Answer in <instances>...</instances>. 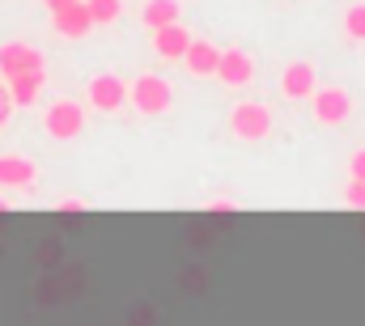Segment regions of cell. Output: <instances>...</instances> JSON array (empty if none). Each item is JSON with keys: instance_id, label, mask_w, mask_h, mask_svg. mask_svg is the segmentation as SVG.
Here are the masks:
<instances>
[{"instance_id": "obj_11", "label": "cell", "mask_w": 365, "mask_h": 326, "mask_svg": "<svg viewBox=\"0 0 365 326\" xmlns=\"http://www.w3.org/2000/svg\"><path fill=\"white\" fill-rule=\"evenodd\" d=\"M187 47H191V34L182 30L179 21H175V26L153 30V51H158L162 60H182V56H187Z\"/></svg>"}, {"instance_id": "obj_13", "label": "cell", "mask_w": 365, "mask_h": 326, "mask_svg": "<svg viewBox=\"0 0 365 326\" xmlns=\"http://www.w3.org/2000/svg\"><path fill=\"white\" fill-rule=\"evenodd\" d=\"M34 174H38V165L30 162V157H0V186H30L34 182Z\"/></svg>"}, {"instance_id": "obj_19", "label": "cell", "mask_w": 365, "mask_h": 326, "mask_svg": "<svg viewBox=\"0 0 365 326\" xmlns=\"http://www.w3.org/2000/svg\"><path fill=\"white\" fill-rule=\"evenodd\" d=\"M56 212H68V216H77V212H86V199H60V204H56Z\"/></svg>"}, {"instance_id": "obj_14", "label": "cell", "mask_w": 365, "mask_h": 326, "mask_svg": "<svg viewBox=\"0 0 365 326\" xmlns=\"http://www.w3.org/2000/svg\"><path fill=\"white\" fill-rule=\"evenodd\" d=\"M140 21H145L149 30L175 26V21H179V0H149V4H145V13H140Z\"/></svg>"}, {"instance_id": "obj_12", "label": "cell", "mask_w": 365, "mask_h": 326, "mask_svg": "<svg viewBox=\"0 0 365 326\" xmlns=\"http://www.w3.org/2000/svg\"><path fill=\"white\" fill-rule=\"evenodd\" d=\"M43 81H47V73H21V77H13L9 81V102L13 106H34L38 93H43Z\"/></svg>"}, {"instance_id": "obj_7", "label": "cell", "mask_w": 365, "mask_h": 326, "mask_svg": "<svg viewBox=\"0 0 365 326\" xmlns=\"http://www.w3.org/2000/svg\"><path fill=\"white\" fill-rule=\"evenodd\" d=\"M314 89H319V73H314L310 60H289V64H284V73H280V93H284L289 102H310Z\"/></svg>"}, {"instance_id": "obj_10", "label": "cell", "mask_w": 365, "mask_h": 326, "mask_svg": "<svg viewBox=\"0 0 365 326\" xmlns=\"http://www.w3.org/2000/svg\"><path fill=\"white\" fill-rule=\"evenodd\" d=\"M217 60H221V47H212L208 38H191L187 56H182V64H187L191 77H212L217 73Z\"/></svg>"}, {"instance_id": "obj_5", "label": "cell", "mask_w": 365, "mask_h": 326, "mask_svg": "<svg viewBox=\"0 0 365 326\" xmlns=\"http://www.w3.org/2000/svg\"><path fill=\"white\" fill-rule=\"evenodd\" d=\"M86 98H90L93 110H102V115H115V110L128 102V81H123L119 73H98V77H90Z\"/></svg>"}, {"instance_id": "obj_6", "label": "cell", "mask_w": 365, "mask_h": 326, "mask_svg": "<svg viewBox=\"0 0 365 326\" xmlns=\"http://www.w3.org/2000/svg\"><path fill=\"white\" fill-rule=\"evenodd\" d=\"M43 68H47V60L38 47H30V43H4L0 47V77L4 81H13L21 73H43Z\"/></svg>"}, {"instance_id": "obj_8", "label": "cell", "mask_w": 365, "mask_h": 326, "mask_svg": "<svg viewBox=\"0 0 365 326\" xmlns=\"http://www.w3.org/2000/svg\"><path fill=\"white\" fill-rule=\"evenodd\" d=\"M221 85H230V89H242V85L255 81V60H251V51H242V47H230V51H221V60H217V73H212Z\"/></svg>"}, {"instance_id": "obj_2", "label": "cell", "mask_w": 365, "mask_h": 326, "mask_svg": "<svg viewBox=\"0 0 365 326\" xmlns=\"http://www.w3.org/2000/svg\"><path fill=\"white\" fill-rule=\"evenodd\" d=\"M276 127L272 110L264 106V102H238L234 110H230V132L238 136V140H247V144H255V140H268Z\"/></svg>"}, {"instance_id": "obj_22", "label": "cell", "mask_w": 365, "mask_h": 326, "mask_svg": "<svg viewBox=\"0 0 365 326\" xmlns=\"http://www.w3.org/2000/svg\"><path fill=\"white\" fill-rule=\"evenodd\" d=\"M43 4H47L51 13H60V9H68V4H81V0H43Z\"/></svg>"}, {"instance_id": "obj_17", "label": "cell", "mask_w": 365, "mask_h": 326, "mask_svg": "<svg viewBox=\"0 0 365 326\" xmlns=\"http://www.w3.org/2000/svg\"><path fill=\"white\" fill-rule=\"evenodd\" d=\"M344 204H349V208H365V182L361 178H349V186H344Z\"/></svg>"}, {"instance_id": "obj_18", "label": "cell", "mask_w": 365, "mask_h": 326, "mask_svg": "<svg viewBox=\"0 0 365 326\" xmlns=\"http://www.w3.org/2000/svg\"><path fill=\"white\" fill-rule=\"evenodd\" d=\"M349 178H361L365 182V149H357V153L349 157Z\"/></svg>"}, {"instance_id": "obj_15", "label": "cell", "mask_w": 365, "mask_h": 326, "mask_svg": "<svg viewBox=\"0 0 365 326\" xmlns=\"http://www.w3.org/2000/svg\"><path fill=\"white\" fill-rule=\"evenodd\" d=\"M86 9H90L93 26H110V21H119V13H123L119 0H86Z\"/></svg>"}, {"instance_id": "obj_4", "label": "cell", "mask_w": 365, "mask_h": 326, "mask_svg": "<svg viewBox=\"0 0 365 326\" xmlns=\"http://www.w3.org/2000/svg\"><path fill=\"white\" fill-rule=\"evenodd\" d=\"M310 110H314V119H319L323 127H340V123H349V115H353V98H349V89H340V85H327V89H314Z\"/></svg>"}, {"instance_id": "obj_1", "label": "cell", "mask_w": 365, "mask_h": 326, "mask_svg": "<svg viewBox=\"0 0 365 326\" xmlns=\"http://www.w3.org/2000/svg\"><path fill=\"white\" fill-rule=\"evenodd\" d=\"M128 98H132V106L140 110V115H166L170 106H175V85L166 81V77H158V73H140L136 81L128 85Z\"/></svg>"}, {"instance_id": "obj_23", "label": "cell", "mask_w": 365, "mask_h": 326, "mask_svg": "<svg viewBox=\"0 0 365 326\" xmlns=\"http://www.w3.org/2000/svg\"><path fill=\"white\" fill-rule=\"evenodd\" d=\"M4 208H9V204H4V199H0V212H4Z\"/></svg>"}, {"instance_id": "obj_9", "label": "cell", "mask_w": 365, "mask_h": 326, "mask_svg": "<svg viewBox=\"0 0 365 326\" xmlns=\"http://www.w3.org/2000/svg\"><path fill=\"white\" fill-rule=\"evenodd\" d=\"M51 26H56L60 38H86L93 30V17H90V9H86V0H81V4H68V9L51 13Z\"/></svg>"}, {"instance_id": "obj_21", "label": "cell", "mask_w": 365, "mask_h": 326, "mask_svg": "<svg viewBox=\"0 0 365 326\" xmlns=\"http://www.w3.org/2000/svg\"><path fill=\"white\" fill-rule=\"evenodd\" d=\"M208 212H238V204H234V199H212Z\"/></svg>"}, {"instance_id": "obj_3", "label": "cell", "mask_w": 365, "mask_h": 326, "mask_svg": "<svg viewBox=\"0 0 365 326\" xmlns=\"http://www.w3.org/2000/svg\"><path fill=\"white\" fill-rule=\"evenodd\" d=\"M43 132H47L51 140H77V136L86 132V106L73 102V98L51 102L47 115H43Z\"/></svg>"}, {"instance_id": "obj_16", "label": "cell", "mask_w": 365, "mask_h": 326, "mask_svg": "<svg viewBox=\"0 0 365 326\" xmlns=\"http://www.w3.org/2000/svg\"><path fill=\"white\" fill-rule=\"evenodd\" d=\"M344 34L353 43H365V4H349L344 9Z\"/></svg>"}, {"instance_id": "obj_20", "label": "cell", "mask_w": 365, "mask_h": 326, "mask_svg": "<svg viewBox=\"0 0 365 326\" xmlns=\"http://www.w3.org/2000/svg\"><path fill=\"white\" fill-rule=\"evenodd\" d=\"M9 110H13V102H9V85H0V127L9 123Z\"/></svg>"}]
</instances>
